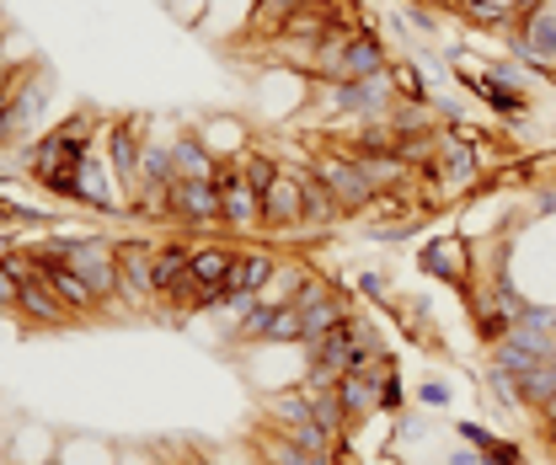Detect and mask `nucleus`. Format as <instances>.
<instances>
[{
    "label": "nucleus",
    "mask_w": 556,
    "mask_h": 465,
    "mask_svg": "<svg viewBox=\"0 0 556 465\" xmlns=\"http://www.w3.org/2000/svg\"><path fill=\"white\" fill-rule=\"evenodd\" d=\"M16 247H22V230H11V225H5V230H0V263H5Z\"/></svg>",
    "instance_id": "36"
},
{
    "label": "nucleus",
    "mask_w": 556,
    "mask_h": 465,
    "mask_svg": "<svg viewBox=\"0 0 556 465\" xmlns=\"http://www.w3.org/2000/svg\"><path fill=\"white\" fill-rule=\"evenodd\" d=\"M391 86H396V102H407V108H428L433 102V80H428V70L417 65V60H391Z\"/></svg>",
    "instance_id": "26"
},
{
    "label": "nucleus",
    "mask_w": 556,
    "mask_h": 465,
    "mask_svg": "<svg viewBox=\"0 0 556 465\" xmlns=\"http://www.w3.org/2000/svg\"><path fill=\"white\" fill-rule=\"evenodd\" d=\"M214 188H219V225H225V236L241 241V236H257V230H263V199H257V188L247 183L241 161H219Z\"/></svg>",
    "instance_id": "11"
},
{
    "label": "nucleus",
    "mask_w": 556,
    "mask_h": 465,
    "mask_svg": "<svg viewBox=\"0 0 556 465\" xmlns=\"http://www.w3.org/2000/svg\"><path fill=\"white\" fill-rule=\"evenodd\" d=\"M166 219L177 230H199V236H225L219 225V188L214 177H177L166 193Z\"/></svg>",
    "instance_id": "12"
},
{
    "label": "nucleus",
    "mask_w": 556,
    "mask_h": 465,
    "mask_svg": "<svg viewBox=\"0 0 556 465\" xmlns=\"http://www.w3.org/2000/svg\"><path fill=\"white\" fill-rule=\"evenodd\" d=\"M102 124H108V118H97L91 108L65 113L60 124H49L33 144L16 150V155H22V172H27L49 199L75 203V172H80V161L102 144Z\"/></svg>",
    "instance_id": "1"
},
{
    "label": "nucleus",
    "mask_w": 556,
    "mask_h": 465,
    "mask_svg": "<svg viewBox=\"0 0 556 465\" xmlns=\"http://www.w3.org/2000/svg\"><path fill=\"white\" fill-rule=\"evenodd\" d=\"M193 267V236H172V241H155V289L166 294L177 278H188Z\"/></svg>",
    "instance_id": "25"
},
{
    "label": "nucleus",
    "mask_w": 556,
    "mask_h": 465,
    "mask_svg": "<svg viewBox=\"0 0 556 465\" xmlns=\"http://www.w3.org/2000/svg\"><path fill=\"white\" fill-rule=\"evenodd\" d=\"M38 465H65V461H60V455H49V461H38Z\"/></svg>",
    "instance_id": "39"
},
{
    "label": "nucleus",
    "mask_w": 556,
    "mask_h": 465,
    "mask_svg": "<svg viewBox=\"0 0 556 465\" xmlns=\"http://www.w3.org/2000/svg\"><path fill=\"white\" fill-rule=\"evenodd\" d=\"M311 263H278V273L268 278V289H263V300H274V305H294L300 300V289L311 284Z\"/></svg>",
    "instance_id": "29"
},
{
    "label": "nucleus",
    "mask_w": 556,
    "mask_h": 465,
    "mask_svg": "<svg viewBox=\"0 0 556 465\" xmlns=\"http://www.w3.org/2000/svg\"><path fill=\"white\" fill-rule=\"evenodd\" d=\"M16 294H22V284L11 278V267L0 263V311H16Z\"/></svg>",
    "instance_id": "35"
},
{
    "label": "nucleus",
    "mask_w": 556,
    "mask_h": 465,
    "mask_svg": "<svg viewBox=\"0 0 556 465\" xmlns=\"http://www.w3.org/2000/svg\"><path fill=\"white\" fill-rule=\"evenodd\" d=\"M417 401H422V406H450V386H444V380H422V386H417Z\"/></svg>",
    "instance_id": "34"
},
{
    "label": "nucleus",
    "mask_w": 556,
    "mask_h": 465,
    "mask_svg": "<svg viewBox=\"0 0 556 465\" xmlns=\"http://www.w3.org/2000/svg\"><path fill=\"white\" fill-rule=\"evenodd\" d=\"M172 166H177V177H214L219 172V161H214V150L204 144L199 129L172 134Z\"/></svg>",
    "instance_id": "22"
},
{
    "label": "nucleus",
    "mask_w": 556,
    "mask_h": 465,
    "mask_svg": "<svg viewBox=\"0 0 556 465\" xmlns=\"http://www.w3.org/2000/svg\"><path fill=\"white\" fill-rule=\"evenodd\" d=\"M450 465H486V461H482V450H471V444H466V450H455V455H450Z\"/></svg>",
    "instance_id": "37"
},
{
    "label": "nucleus",
    "mask_w": 556,
    "mask_h": 465,
    "mask_svg": "<svg viewBox=\"0 0 556 465\" xmlns=\"http://www.w3.org/2000/svg\"><path fill=\"white\" fill-rule=\"evenodd\" d=\"M353 294H358V300L391 305V278H386V273H358V278H353Z\"/></svg>",
    "instance_id": "33"
},
{
    "label": "nucleus",
    "mask_w": 556,
    "mask_h": 465,
    "mask_svg": "<svg viewBox=\"0 0 556 465\" xmlns=\"http://www.w3.org/2000/svg\"><path fill=\"white\" fill-rule=\"evenodd\" d=\"M535 417H541L546 428H556V397H552V401H541V406H535Z\"/></svg>",
    "instance_id": "38"
},
{
    "label": "nucleus",
    "mask_w": 556,
    "mask_h": 465,
    "mask_svg": "<svg viewBox=\"0 0 556 465\" xmlns=\"http://www.w3.org/2000/svg\"><path fill=\"white\" fill-rule=\"evenodd\" d=\"M49 102H54V70L43 60H33L16 75V86L0 97V150H22V144H33L38 134L49 129L43 124Z\"/></svg>",
    "instance_id": "2"
},
{
    "label": "nucleus",
    "mask_w": 556,
    "mask_h": 465,
    "mask_svg": "<svg viewBox=\"0 0 556 465\" xmlns=\"http://www.w3.org/2000/svg\"><path fill=\"white\" fill-rule=\"evenodd\" d=\"M247 444H252V450H257L263 461H274V465H338V455H321V450H305V444L283 439L274 423H257Z\"/></svg>",
    "instance_id": "18"
},
{
    "label": "nucleus",
    "mask_w": 556,
    "mask_h": 465,
    "mask_svg": "<svg viewBox=\"0 0 556 465\" xmlns=\"http://www.w3.org/2000/svg\"><path fill=\"white\" fill-rule=\"evenodd\" d=\"M38 267H43L49 289L60 294V305H65L75 322H97V316L108 311V305L97 300V289H91V284H86V278H80V273H75L70 263H38Z\"/></svg>",
    "instance_id": "17"
},
{
    "label": "nucleus",
    "mask_w": 556,
    "mask_h": 465,
    "mask_svg": "<svg viewBox=\"0 0 556 465\" xmlns=\"http://www.w3.org/2000/svg\"><path fill=\"white\" fill-rule=\"evenodd\" d=\"M422 177H433V183L444 188V199H471V193L486 183L482 150H477L471 139H460L455 129L439 124V144H433V161L422 166Z\"/></svg>",
    "instance_id": "6"
},
{
    "label": "nucleus",
    "mask_w": 556,
    "mask_h": 465,
    "mask_svg": "<svg viewBox=\"0 0 556 465\" xmlns=\"http://www.w3.org/2000/svg\"><path fill=\"white\" fill-rule=\"evenodd\" d=\"M417 267H422V278L450 284L460 300H471V289H477V247H471V236H460V230L428 236V241L417 247Z\"/></svg>",
    "instance_id": "7"
},
{
    "label": "nucleus",
    "mask_w": 556,
    "mask_h": 465,
    "mask_svg": "<svg viewBox=\"0 0 556 465\" xmlns=\"http://www.w3.org/2000/svg\"><path fill=\"white\" fill-rule=\"evenodd\" d=\"M455 433H460V444L482 450L486 465H525V450H519L514 439L492 433V428H486V423H477V417H460V423H455Z\"/></svg>",
    "instance_id": "20"
},
{
    "label": "nucleus",
    "mask_w": 556,
    "mask_h": 465,
    "mask_svg": "<svg viewBox=\"0 0 556 465\" xmlns=\"http://www.w3.org/2000/svg\"><path fill=\"white\" fill-rule=\"evenodd\" d=\"M300 5H311V0H257V5H252V22H247V38H278L283 22H289Z\"/></svg>",
    "instance_id": "28"
},
{
    "label": "nucleus",
    "mask_w": 556,
    "mask_h": 465,
    "mask_svg": "<svg viewBox=\"0 0 556 465\" xmlns=\"http://www.w3.org/2000/svg\"><path fill=\"white\" fill-rule=\"evenodd\" d=\"M305 166H311V172L321 177V188H327V193L348 209V219H353V214H364V203L380 193L375 172H364V161H353V155H348V150H338V144L316 150Z\"/></svg>",
    "instance_id": "8"
},
{
    "label": "nucleus",
    "mask_w": 556,
    "mask_h": 465,
    "mask_svg": "<svg viewBox=\"0 0 556 465\" xmlns=\"http://www.w3.org/2000/svg\"><path fill=\"white\" fill-rule=\"evenodd\" d=\"M268 241H305V183H300V166L278 172L274 183L263 188V230Z\"/></svg>",
    "instance_id": "10"
},
{
    "label": "nucleus",
    "mask_w": 556,
    "mask_h": 465,
    "mask_svg": "<svg viewBox=\"0 0 556 465\" xmlns=\"http://www.w3.org/2000/svg\"><path fill=\"white\" fill-rule=\"evenodd\" d=\"M263 423H274L283 439H294V444H305V450H321V455H338L343 461V439L316 417V406H311V391L294 380V386H283V391H268L263 397Z\"/></svg>",
    "instance_id": "4"
},
{
    "label": "nucleus",
    "mask_w": 556,
    "mask_h": 465,
    "mask_svg": "<svg viewBox=\"0 0 556 465\" xmlns=\"http://www.w3.org/2000/svg\"><path fill=\"white\" fill-rule=\"evenodd\" d=\"M230 263H236V236H204V241H193V278L225 284Z\"/></svg>",
    "instance_id": "24"
},
{
    "label": "nucleus",
    "mask_w": 556,
    "mask_h": 465,
    "mask_svg": "<svg viewBox=\"0 0 556 465\" xmlns=\"http://www.w3.org/2000/svg\"><path fill=\"white\" fill-rule=\"evenodd\" d=\"M278 257L268 241H236V263L225 273V284H219V311L236 322L252 300H263V289H268V278L278 273Z\"/></svg>",
    "instance_id": "5"
},
{
    "label": "nucleus",
    "mask_w": 556,
    "mask_h": 465,
    "mask_svg": "<svg viewBox=\"0 0 556 465\" xmlns=\"http://www.w3.org/2000/svg\"><path fill=\"white\" fill-rule=\"evenodd\" d=\"M16 43H27V38H16V33H0V97L16 86V75H22V70L33 65V54H27V49L16 54Z\"/></svg>",
    "instance_id": "31"
},
{
    "label": "nucleus",
    "mask_w": 556,
    "mask_h": 465,
    "mask_svg": "<svg viewBox=\"0 0 556 465\" xmlns=\"http://www.w3.org/2000/svg\"><path fill=\"white\" fill-rule=\"evenodd\" d=\"M75 203L91 209V214H129V193H124V183H118V172H113V161H108L102 144L75 172Z\"/></svg>",
    "instance_id": "14"
},
{
    "label": "nucleus",
    "mask_w": 556,
    "mask_h": 465,
    "mask_svg": "<svg viewBox=\"0 0 556 465\" xmlns=\"http://www.w3.org/2000/svg\"><path fill=\"white\" fill-rule=\"evenodd\" d=\"M300 183H305V241L321 236V230H332V225H343L348 209L321 188V177H316L311 166H300Z\"/></svg>",
    "instance_id": "19"
},
{
    "label": "nucleus",
    "mask_w": 556,
    "mask_h": 465,
    "mask_svg": "<svg viewBox=\"0 0 556 465\" xmlns=\"http://www.w3.org/2000/svg\"><path fill=\"white\" fill-rule=\"evenodd\" d=\"M375 386H380V412H402V406H407V380H402V369H396V359H391V353L380 359Z\"/></svg>",
    "instance_id": "30"
},
{
    "label": "nucleus",
    "mask_w": 556,
    "mask_h": 465,
    "mask_svg": "<svg viewBox=\"0 0 556 465\" xmlns=\"http://www.w3.org/2000/svg\"><path fill=\"white\" fill-rule=\"evenodd\" d=\"M311 102L327 113V124H369L396 113V86L391 70L358 75V80H311Z\"/></svg>",
    "instance_id": "3"
},
{
    "label": "nucleus",
    "mask_w": 556,
    "mask_h": 465,
    "mask_svg": "<svg viewBox=\"0 0 556 465\" xmlns=\"http://www.w3.org/2000/svg\"><path fill=\"white\" fill-rule=\"evenodd\" d=\"M161 300L172 305V316H208V311H219V284L193 278V267H188V278H177Z\"/></svg>",
    "instance_id": "21"
},
{
    "label": "nucleus",
    "mask_w": 556,
    "mask_h": 465,
    "mask_svg": "<svg viewBox=\"0 0 556 465\" xmlns=\"http://www.w3.org/2000/svg\"><path fill=\"white\" fill-rule=\"evenodd\" d=\"M204 144L214 150V161H241L252 144H247V124L241 118H208L204 129Z\"/></svg>",
    "instance_id": "27"
},
{
    "label": "nucleus",
    "mask_w": 556,
    "mask_h": 465,
    "mask_svg": "<svg viewBox=\"0 0 556 465\" xmlns=\"http://www.w3.org/2000/svg\"><path fill=\"white\" fill-rule=\"evenodd\" d=\"M118 300H129L135 311H150L161 300V289H155V241L150 236H124L118 241Z\"/></svg>",
    "instance_id": "15"
},
{
    "label": "nucleus",
    "mask_w": 556,
    "mask_h": 465,
    "mask_svg": "<svg viewBox=\"0 0 556 465\" xmlns=\"http://www.w3.org/2000/svg\"><path fill=\"white\" fill-rule=\"evenodd\" d=\"M508 54L535 75H556V0H541L535 11H525L508 33H503Z\"/></svg>",
    "instance_id": "9"
},
{
    "label": "nucleus",
    "mask_w": 556,
    "mask_h": 465,
    "mask_svg": "<svg viewBox=\"0 0 556 465\" xmlns=\"http://www.w3.org/2000/svg\"><path fill=\"white\" fill-rule=\"evenodd\" d=\"M338 401H343L348 433H353L358 423H369V417L380 412V386H375V375H343V380H338Z\"/></svg>",
    "instance_id": "23"
},
{
    "label": "nucleus",
    "mask_w": 556,
    "mask_h": 465,
    "mask_svg": "<svg viewBox=\"0 0 556 465\" xmlns=\"http://www.w3.org/2000/svg\"><path fill=\"white\" fill-rule=\"evenodd\" d=\"M33 263H38V257H33ZM16 284H22V294H16V316H22L27 327H43V332H54V327H75V316L60 305V294L49 289L43 267H33V273H27V278H16Z\"/></svg>",
    "instance_id": "16"
},
{
    "label": "nucleus",
    "mask_w": 556,
    "mask_h": 465,
    "mask_svg": "<svg viewBox=\"0 0 556 465\" xmlns=\"http://www.w3.org/2000/svg\"><path fill=\"white\" fill-rule=\"evenodd\" d=\"M241 172H247V183H252L257 199H263V188L274 183L283 166H278V155H268V150H247V155H241Z\"/></svg>",
    "instance_id": "32"
},
{
    "label": "nucleus",
    "mask_w": 556,
    "mask_h": 465,
    "mask_svg": "<svg viewBox=\"0 0 556 465\" xmlns=\"http://www.w3.org/2000/svg\"><path fill=\"white\" fill-rule=\"evenodd\" d=\"M144 144H150V118L144 113H118V118L102 124V150H108V161H113L129 203H135V188H139V155H144Z\"/></svg>",
    "instance_id": "13"
}]
</instances>
